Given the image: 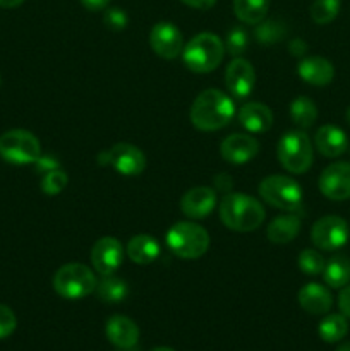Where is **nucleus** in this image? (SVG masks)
Listing matches in <instances>:
<instances>
[{
  "instance_id": "obj_1",
  "label": "nucleus",
  "mask_w": 350,
  "mask_h": 351,
  "mask_svg": "<svg viewBox=\"0 0 350 351\" xmlns=\"http://www.w3.org/2000/svg\"><path fill=\"white\" fill-rule=\"evenodd\" d=\"M235 115V105L229 95L218 89L199 93L191 106V122L202 132H215L229 125Z\"/></svg>"
},
{
  "instance_id": "obj_2",
  "label": "nucleus",
  "mask_w": 350,
  "mask_h": 351,
  "mask_svg": "<svg viewBox=\"0 0 350 351\" xmlns=\"http://www.w3.org/2000/svg\"><path fill=\"white\" fill-rule=\"evenodd\" d=\"M220 219L233 232H254L264 221V208L247 194H226L220 202Z\"/></svg>"
},
{
  "instance_id": "obj_3",
  "label": "nucleus",
  "mask_w": 350,
  "mask_h": 351,
  "mask_svg": "<svg viewBox=\"0 0 350 351\" xmlns=\"http://www.w3.org/2000/svg\"><path fill=\"white\" fill-rule=\"evenodd\" d=\"M225 55V45L216 34L199 33L184 45L182 58L189 71L196 74H208L215 71L223 60Z\"/></svg>"
},
{
  "instance_id": "obj_4",
  "label": "nucleus",
  "mask_w": 350,
  "mask_h": 351,
  "mask_svg": "<svg viewBox=\"0 0 350 351\" xmlns=\"http://www.w3.org/2000/svg\"><path fill=\"white\" fill-rule=\"evenodd\" d=\"M167 245L180 259L194 261L208 250L209 235L198 223L180 221L167 232Z\"/></svg>"
},
{
  "instance_id": "obj_5",
  "label": "nucleus",
  "mask_w": 350,
  "mask_h": 351,
  "mask_svg": "<svg viewBox=\"0 0 350 351\" xmlns=\"http://www.w3.org/2000/svg\"><path fill=\"white\" fill-rule=\"evenodd\" d=\"M95 273L79 263L65 264L54 274V290L67 300H81L96 290Z\"/></svg>"
},
{
  "instance_id": "obj_6",
  "label": "nucleus",
  "mask_w": 350,
  "mask_h": 351,
  "mask_svg": "<svg viewBox=\"0 0 350 351\" xmlns=\"http://www.w3.org/2000/svg\"><path fill=\"white\" fill-rule=\"evenodd\" d=\"M277 156L281 167L290 173H305L314 160L311 139L301 130H290L278 141Z\"/></svg>"
},
{
  "instance_id": "obj_7",
  "label": "nucleus",
  "mask_w": 350,
  "mask_h": 351,
  "mask_svg": "<svg viewBox=\"0 0 350 351\" xmlns=\"http://www.w3.org/2000/svg\"><path fill=\"white\" fill-rule=\"evenodd\" d=\"M41 156V144L24 129L7 130L0 136V158L10 165H33Z\"/></svg>"
},
{
  "instance_id": "obj_8",
  "label": "nucleus",
  "mask_w": 350,
  "mask_h": 351,
  "mask_svg": "<svg viewBox=\"0 0 350 351\" xmlns=\"http://www.w3.org/2000/svg\"><path fill=\"white\" fill-rule=\"evenodd\" d=\"M259 195L263 201L281 211L294 213L302 206V187L290 177L270 175L259 184Z\"/></svg>"
},
{
  "instance_id": "obj_9",
  "label": "nucleus",
  "mask_w": 350,
  "mask_h": 351,
  "mask_svg": "<svg viewBox=\"0 0 350 351\" xmlns=\"http://www.w3.org/2000/svg\"><path fill=\"white\" fill-rule=\"evenodd\" d=\"M98 163L102 167H112L124 177H137L146 168V156L134 144L119 143L103 151L98 156Z\"/></svg>"
},
{
  "instance_id": "obj_10",
  "label": "nucleus",
  "mask_w": 350,
  "mask_h": 351,
  "mask_svg": "<svg viewBox=\"0 0 350 351\" xmlns=\"http://www.w3.org/2000/svg\"><path fill=\"white\" fill-rule=\"evenodd\" d=\"M311 240L321 250H338L349 242V225L340 216H323L312 226Z\"/></svg>"
},
{
  "instance_id": "obj_11",
  "label": "nucleus",
  "mask_w": 350,
  "mask_h": 351,
  "mask_svg": "<svg viewBox=\"0 0 350 351\" xmlns=\"http://www.w3.org/2000/svg\"><path fill=\"white\" fill-rule=\"evenodd\" d=\"M319 191L331 201L350 199V163L336 161L328 165L319 177Z\"/></svg>"
},
{
  "instance_id": "obj_12",
  "label": "nucleus",
  "mask_w": 350,
  "mask_h": 351,
  "mask_svg": "<svg viewBox=\"0 0 350 351\" xmlns=\"http://www.w3.org/2000/svg\"><path fill=\"white\" fill-rule=\"evenodd\" d=\"M150 47L158 57L172 60V58H177L184 50V36L175 24L163 21V23L154 24L151 29Z\"/></svg>"
},
{
  "instance_id": "obj_13",
  "label": "nucleus",
  "mask_w": 350,
  "mask_h": 351,
  "mask_svg": "<svg viewBox=\"0 0 350 351\" xmlns=\"http://www.w3.org/2000/svg\"><path fill=\"white\" fill-rule=\"evenodd\" d=\"M225 84L233 98H247L256 86V72L253 64L242 57H235L225 71Z\"/></svg>"
},
{
  "instance_id": "obj_14",
  "label": "nucleus",
  "mask_w": 350,
  "mask_h": 351,
  "mask_svg": "<svg viewBox=\"0 0 350 351\" xmlns=\"http://www.w3.org/2000/svg\"><path fill=\"white\" fill-rule=\"evenodd\" d=\"M122 243L113 237H103L91 247V264L103 276H110L122 266Z\"/></svg>"
},
{
  "instance_id": "obj_15",
  "label": "nucleus",
  "mask_w": 350,
  "mask_h": 351,
  "mask_svg": "<svg viewBox=\"0 0 350 351\" xmlns=\"http://www.w3.org/2000/svg\"><path fill=\"white\" fill-rule=\"evenodd\" d=\"M220 153L230 165H246L259 153V143L249 134H232L223 139Z\"/></svg>"
},
{
  "instance_id": "obj_16",
  "label": "nucleus",
  "mask_w": 350,
  "mask_h": 351,
  "mask_svg": "<svg viewBox=\"0 0 350 351\" xmlns=\"http://www.w3.org/2000/svg\"><path fill=\"white\" fill-rule=\"evenodd\" d=\"M216 208V191L211 187H194L184 194L180 209L189 219L208 218Z\"/></svg>"
},
{
  "instance_id": "obj_17",
  "label": "nucleus",
  "mask_w": 350,
  "mask_h": 351,
  "mask_svg": "<svg viewBox=\"0 0 350 351\" xmlns=\"http://www.w3.org/2000/svg\"><path fill=\"white\" fill-rule=\"evenodd\" d=\"M105 335L113 346L120 350H129L139 341V328L126 315H113L106 321Z\"/></svg>"
},
{
  "instance_id": "obj_18",
  "label": "nucleus",
  "mask_w": 350,
  "mask_h": 351,
  "mask_svg": "<svg viewBox=\"0 0 350 351\" xmlns=\"http://www.w3.org/2000/svg\"><path fill=\"white\" fill-rule=\"evenodd\" d=\"M299 305L304 308L307 314L323 315L329 312L333 305V297L326 287L319 283H307L299 290L297 295Z\"/></svg>"
},
{
  "instance_id": "obj_19",
  "label": "nucleus",
  "mask_w": 350,
  "mask_h": 351,
  "mask_svg": "<svg viewBox=\"0 0 350 351\" xmlns=\"http://www.w3.org/2000/svg\"><path fill=\"white\" fill-rule=\"evenodd\" d=\"M314 146L323 156L338 158L349 147L347 134L336 125H323L314 134Z\"/></svg>"
},
{
  "instance_id": "obj_20",
  "label": "nucleus",
  "mask_w": 350,
  "mask_h": 351,
  "mask_svg": "<svg viewBox=\"0 0 350 351\" xmlns=\"http://www.w3.org/2000/svg\"><path fill=\"white\" fill-rule=\"evenodd\" d=\"M299 77L312 86H326L335 79V67L325 57H307L299 64Z\"/></svg>"
},
{
  "instance_id": "obj_21",
  "label": "nucleus",
  "mask_w": 350,
  "mask_h": 351,
  "mask_svg": "<svg viewBox=\"0 0 350 351\" xmlns=\"http://www.w3.org/2000/svg\"><path fill=\"white\" fill-rule=\"evenodd\" d=\"M239 120L250 134H264L273 125V113L264 103L253 101L239 110Z\"/></svg>"
},
{
  "instance_id": "obj_22",
  "label": "nucleus",
  "mask_w": 350,
  "mask_h": 351,
  "mask_svg": "<svg viewBox=\"0 0 350 351\" xmlns=\"http://www.w3.org/2000/svg\"><path fill=\"white\" fill-rule=\"evenodd\" d=\"M302 221L297 215L294 213H288V215H280L275 219H271V223L268 225L266 237L271 243H277V245H283V243L292 242L295 237L301 232Z\"/></svg>"
},
{
  "instance_id": "obj_23",
  "label": "nucleus",
  "mask_w": 350,
  "mask_h": 351,
  "mask_svg": "<svg viewBox=\"0 0 350 351\" xmlns=\"http://www.w3.org/2000/svg\"><path fill=\"white\" fill-rule=\"evenodd\" d=\"M160 243L151 235H136L127 243V256L132 263L146 266L160 257Z\"/></svg>"
},
{
  "instance_id": "obj_24",
  "label": "nucleus",
  "mask_w": 350,
  "mask_h": 351,
  "mask_svg": "<svg viewBox=\"0 0 350 351\" xmlns=\"http://www.w3.org/2000/svg\"><path fill=\"white\" fill-rule=\"evenodd\" d=\"M323 280L329 288H343L350 283V259L347 256H333L326 261Z\"/></svg>"
},
{
  "instance_id": "obj_25",
  "label": "nucleus",
  "mask_w": 350,
  "mask_h": 351,
  "mask_svg": "<svg viewBox=\"0 0 350 351\" xmlns=\"http://www.w3.org/2000/svg\"><path fill=\"white\" fill-rule=\"evenodd\" d=\"M270 0H233V12L246 24H257L266 19Z\"/></svg>"
},
{
  "instance_id": "obj_26",
  "label": "nucleus",
  "mask_w": 350,
  "mask_h": 351,
  "mask_svg": "<svg viewBox=\"0 0 350 351\" xmlns=\"http://www.w3.org/2000/svg\"><path fill=\"white\" fill-rule=\"evenodd\" d=\"M96 291L102 302L106 304H119L124 302L129 295V287H127L126 280H120L115 276H105L98 285H96Z\"/></svg>"
},
{
  "instance_id": "obj_27",
  "label": "nucleus",
  "mask_w": 350,
  "mask_h": 351,
  "mask_svg": "<svg viewBox=\"0 0 350 351\" xmlns=\"http://www.w3.org/2000/svg\"><path fill=\"white\" fill-rule=\"evenodd\" d=\"M319 336L326 343H338L349 332V322L343 314H329L319 322Z\"/></svg>"
},
{
  "instance_id": "obj_28",
  "label": "nucleus",
  "mask_w": 350,
  "mask_h": 351,
  "mask_svg": "<svg viewBox=\"0 0 350 351\" xmlns=\"http://www.w3.org/2000/svg\"><path fill=\"white\" fill-rule=\"evenodd\" d=\"M290 119L294 120L295 125L302 127V129H309L318 119V106L312 99L305 98V96H299L290 105Z\"/></svg>"
},
{
  "instance_id": "obj_29",
  "label": "nucleus",
  "mask_w": 350,
  "mask_h": 351,
  "mask_svg": "<svg viewBox=\"0 0 350 351\" xmlns=\"http://www.w3.org/2000/svg\"><path fill=\"white\" fill-rule=\"evenodd\" d=\"M285 34H287V27L277 19H263L256 24V29H254V38L263 45L278 43L283 40Z\"/></svg>"
},
{
  "instance_id": "obj_30",
  "label": "nucleus",
  "mask_w": 350,
  "mask_h": 351,
  "mask_svg": "<svg viewBox=\"0 0 350 351\" xmlns=\"http://www.w3.org/2000/svg\"><path fill=\"white\" fill-rule=\"evenodd\" d=\"M340 12V0H316L311 5V17L316 24H329Z\"/></svg>"
},
{
  "instance_id": "obj_31",
  "label": "nucleus",
  "mask_w": 350,
  "mask_h": 351,
  "mask_svg": "<svg viewBox=\"0 0 350 351\" xmlns=\"http://www.w3.org/2000/svg\"><path fill=\"white\" fill-rule=\"evenodd\" d=\"M299 267L304 274H309V276H318V274H323V269H325V257L319 252L312 249H305L299 254L297 259Z\"/></svg>"
},
{
  "instance_id": "obj_32",
  "label": "nucleus",
  "mask_w": 350,
  "mask_h": 351,
  "mask_svg": "<svg viewBox=\"0 0 350 351\" xmlns=\"http://www.w3.org/2000/svg\"><path fill=\"white\" fill-rule=\"evenodd\" d=\"M249 47V34L244 27L235 26L226 33V41H225V50L229 51L233 57H240L244 51Z\"/></svg>"
},
{
  "instance_id": "obj_33",
  "label": "nucleus",
  "mask_w": 350,
  "mask_h": 351,
  "mask_svg": "<svg viewBox=\"0 0 350 351\" xmlns=\"http://www.w3.org/2000/svg\"><path fill=\"white\" fill-rule=\"evenodd\" d=\"M67 173L62 171L60 168L47 171V173H43V177H41V191L47 195H57L67 187Z\"/></svg>"
},
{
  "instance_id": "obj_34",
  "label": "nucleus",
  "mask_w": 350,
  "mask_h": 351,
  "mask_svg": "<svg viewBox=\"0 0 350 351\" xmlns=\"http://www.w3.org/2000/svg\"><path fill=\"white\" fill-rule=\"evenodd\" d=\"M16 328H17V319H16V314L12 312V308L0 304V339L9 338V336L16 331Z\"/></svg>"
},
{
  "instance_id": "obj_35",
  "label": "nucleus",
  "mask_w": 350,
  "mask_h": 351,
  "mask_svg": "<svg viewBox=\"0 0 350 351\" xmlns=\"http://www.w3.org/2000/svg\"><path fill=\"white\" fill-rule=\"evenodd\" d=\"M103 23L106 24V27L113 31H120L127 26V14L122 9H106L105 17H103Z\"/></svg>"
},
{
  "instance_id": "obj_36",
  "label": "nucleus",
  "mask_w": 350,
  "mask_h": 351,
  "mask_svg": "<svg viewBox=\"0 0 350 351\" xmlns=\"http://www.w3.org/2000/svg\"><path fill=\"white\" fill-rule=\"evenodd\" d=\"M338 307H340V312H342L345 317L350 319V285L343 287L342 291H340Z\"/></svg>"
},
{
  "instance_id": "obj_37",
  "label": "nucleus",
  "mask_w": 350,
  "mask_h": 351,
  "mask_svg": "<svg viewBox=\"0 0 350 351\" xmlns=\"http://www.w3.org/2000/svg\"><path fill=\"white\" fill-rule=\"evenodd\" d=\"M36 168L38 171H41V173H47V171H51V170H57V168H60V165H58V161L55 160V158L51 156H40L36 161Z\"/></svg>"
},
{
  "instance_id": "obj_38",
  "label": "nucleus",
  "mask_w": 350,
  "mask_h": 351,
  "mask_svg": "<svg viewBox=\"0 0 350 351\" xmlns=\"http://www.w3.org/2000/svg\"><path fill=\"white\" fill-rule=\"evenodd\" d=\"M180 2H184L185 5L192 7V9L206 10V9H209V7L215 5L216 0H180Z\"/></svg>"
},
{
  "instance_id": "obj_39",
  "label": "nucleus",
  "mask_w": 350,
  "mask_h": 351,
  "mask_svg": "<svg viewBox=\"0 0 350 351\" xmlns=\"http://www.w3.org/2000/svg\"><path fill=\"white\" fill-rule=\"evenodd\" d=\"M112 2V0H81L82 5L88 10H102L106 9V5Z\"/></svg>"
},
{
  "instance_id": "obj_40",
  "label": "nucleus",
  "mask_w": 350,
  "mask_h": 351,
  "mask_svg": "<svg viewBox=\"0 0 350 351\" xmlns=\"http://www.w3.org/2000/svg\"><path fill=\"white\" fill-rule=\"evenodd\" d=\"M305 50H307V45H305L302 40H294L290 43L292 55H302V53H305Z\"/></svg>"
},
{
  "instance_id": "obj_41",
  "label": "nucleus",
  "mask_w": 350,
  "mask_h": 351,
  "mask_svg": "<svg viewBox=\"0 0 350 351\" xmlns=\"http://www.w3.org/2000/svg\"><path fill=\"white\" fill-rule=\"evenodd\" d=\"M24 0H0V7L3 9H14V7H19Z\"/></svg>"
},
{
  "instance_id": "obj_42",
  "label": "nucleus",
  "mask_w": 350,
  "mask_h": 351,
  "mask_svg": "<svg viewBox=\"0 0 350 351\" xmlns=\"http://www.w3.org/2000/svg\"><path fill=\"white\" fill-rule=\"evenodd\" d=\"M336 351H350V343H345V345L338 346V348H336Z\"/></svg>"
},
{
  "instance_id": "obj_43",
  "label": "nucleus",
  "mask_w": 350,
  "mask_h": 351,
  "mask_svg": "<svg viewBox=\"0 0 350 351\" xmlns=\"http://www.w3.org/2000/svg\"><path fill=\"white\" fill-rule=\"evenodd\" d=\"M151 351H175V350L168 348V346H158V348H153Z\"/></svg>"
},
{
  "instance_id": "obj_44",
  "label": "nucleus",
  "mask_w": 350,
  "mask_h": 351,
  "mask_svg": "<svg viewBox=\"0 0 350 351\" xmlns=\"http://www.w3.org/2000/svg\"><path fill=\"white\" fill-rule=\"evenodd\" d=\"M345 117H347V122L350 123V106H349V108H347V113H345Z\"/></svg>"
}]
</instances>
